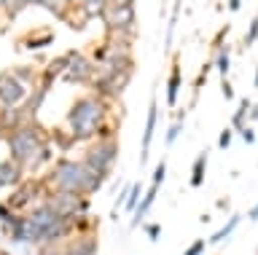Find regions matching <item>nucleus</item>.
I'll return each instance as SVG.
<instances>
[{
	"label": "nucleus",
	"mask_w": 258,
	"mask_h": 255,
	"mask_svg": "<svg viewBox=\"0 0 258 255\" xmlns=\"http://www.w3.org/2000/svg\"><path fill=\"white\" fill-rule=\"evenodd\" d=\"M108 116H110V102L102 100L100 94H84L70 105L64 116V126L73 142H94L102 137H110L108 132Z\"/></svg>",
	"instance_id": "f257e3e1"
},
{
	"label": "nucleus",
	"mask_w": 258,
	"mask_h": 255,
	"mask_svg": "<svg viewBox=\"0 0 258 255\" xmlns=\"http://www.w3.org/2000/svg\"><path fill=\"white\" fill-rule=\"evenodd\" d=\"M102 175H97L92 166H86L84 161H73V158H62L56 161L46 175V191H70V194L81 196H92L105 186Z\"/></svg>",
	"instance_id": "f03ea898"
},
{
	"label": "nucleus",
	"mask_w": 258,
	"mask_h": 255,
	"mask_svg": "<svg viewBox=\"0 0 258 255\" xmlns=\"http://www.w3.org/2000/svg\"><path fill=\"white\" fill-rule=\"evenodd\" d=\"M6 145L11 150L14 161L24 166V172H38L51 158V148H48L51 142L46 140V134L35 124H27L22 129L6 134Z\"/></svg>",
	"instance_id": "7ed1b4c3"
},
{
	"label": "nucleus",
	"mask_w": 258,
	"mask_h": 255,
	"mask_svg": "<svg viewBox=\"0 0 258 255\" xmlns=\"http://www.w3.org/2000/svg\"><path fill=\"white\" fill-rule=\"evenodd\" d=\"M116 158H118V140L110 134V137L94 140L92 145L86 148V153H84L81 161H84L86 166H92L97 175L108 178L110 169H113V164H116Z\"/></svg>",
	"instance_id": "20e7f679"
},
{
	"label": "nucleus",
	"mask_w": 258,
	"mask_h": 255,
	"mask_svg": "<svg viewBox=\"0 0 258 255\" xmlns=\"http://www.w3.org/2000/svg\"><path fill=\"white\" fill-rule=\"evenodd\" d=\"M43 202L59 215V218L76 220V218H86L89 215V196L81 194H70V191H46Z\"/></svg>",
	"instance_id": "39448f33"
},
{
	"label": "nucleus",
	"mask_w": 258,
	"mask_h": 255,
	"mask_svg": "<svg viewBox=\"0 0 258 255\" xmlns=\"http://www.w3.org/2000/svg\"><path fill=\"white\" fill-rule=\"evenodd\" d=\"M102 22L113 35H129L135 30V3H105Z\"/></svg>",
	"instance_id": "423d86ee"
},
{
	"label": "nucleus",
	"mask_w": 258,
	"mask_h": 255,
	"mask_svg": "<svg viewBox=\"0 0 258 255\" xmlns=\"http://www.w3.org/2000/svg\"><path fill=\"white\" fill-rule=\"evenodd\" d=\"M97 78V67H94V59L86 57L84 51H70V65H68V73L62 75L64 83H92Z\"/></svg>",
	"instance_id": "0eeeda50"
},
{
	"label": "nucleus",
	"mask_w": 258,
	"mask_h": 255,
	"mask_svg": "<svg viewBox=\"0 0 258 255\" xmlns=\"http://www.w3.org/2000/svg\"><path fill=\"white\" fill-rule=\"evenodd\" d=\"M27 97H30L27 86L16 81L11 75V70L0 73V108H19V105H24Z\"/></svg>",
	"instance_id": "6e6552de"
},
{
	"label": "nucleus",
	"mask_w": 258,
	"mask_h": 255,
	"mask_svg": "<svg viewBox=\"0 0 258 255\" xmlns=\"http://www.w3.org/2000/svg\"><path fill=\"white\" fill-rule=\"evenodd\" d=\"M40 186H43V183H22V186L8 196L6 204L19 215H22V210H32V207L38 204V199L43 196V188Z\"/></svg>",
	"instance_id": "1a4fd4ad"
},
{
	"label": "nucleus",
	"mask_w": 258,
	"mask_h": 255,
	"mask_svg": "<svg viewBox=\"0 0 258 255\" xmlns=\"http://www.w3.org/2000/svg\"><path fill=\"white\" fill-rule=\"evenodd\" d=\"M62 250L68 255H97L100 252V239H97V234H73L62 244Z\"/></svg>",
	"instance_id": "9d476101"
},
{
	"label": "nucleus",
	"mask_w": 258,
	"mask_h": 255,
	"mask_svg": "<svg viewBox=\"0 0 258 255\" xmlns=\"http://www.w3.org/2000/svg\"><path fill=\"white\" fill-rule=\"evenodd\" d=\"M156 118H159V102L151 100L148 105V118H145V129H143V142H140V164H148V150H151V137L156 132Z\"/></svg>",
	"instance_id": "9b49d317"
},
{
	"label": "nucleus",
	"mask_w": 258,
	"mask_h": 255,
	"mask_svg": "<svg viewBox=\"0 0 258 255\" xmlns=\"http://www.w3.org/2000/svg\"><path fill=\"white\" fill-rule=\"evenodd\" d=\"M14 242H19V244H35L40 247V239H43V231H40L35 223H32L27 215H22V220H19V226H16V231L11 234Z\"/></svg>",
	"instance_id": "f8f14e48"
},
{
	"label": "nucleus",
	"mask_w": 258,
	"mask_h": 255,
	"mask_svg": "<svg viewBox=\"0 0 258 255\" xmlns=\"http://www.w3.org/2000/svg\"><path fill=\"white\" fill-rule=\"evenodd\" d=\"M27 116H24L22 105L19 108H0V132L11 134L16 129H22V126H27Z\"/></svg>",
	"instance_id": "ddd939ff"
},
{
	"label": "nucleus",
	"mask_w": 258,
	"mask_h": 255,
	"mask_svg": "<svg viewBox=\"0 0 258 255\" xmlns=\"http://www.w3.org/2000/svg\"><path fill=\"white\" fill-rule=\"evenodd\" d=\"M24 183V166L16 164L14 158L0 161V188H11V186H22Z\"/></svg>",
	"instance_id": "4468645a"
},
{
	"label": "nucleus",
	"mask_w": 258,
	"mask_h": 255,
	"mask_svg": "<svg viewBox=\"0 0 258 255\" xmlns=\"http://www.w3.org/2000/svg\"><path fill=\"white\" fill-rule=\"evenodd\" d=\"M24 215H27V218H30L32 223H35V226H38L40 231L51 228L54 223L59 220V215H56V212H54V210H51V207H48L46 202H38L35 207H32V210H27Z\"/></svg>",
	"instance_id": "2eb2a0df"
},
{
	"label": "nucleus",
	"mask_w": 258,
	"mask_h": 255,
	"mask_svg": "<svg viewBox=\"0 0 258 255\" xmlns=\"http://www.w3.org/2000/svg\"><path fill=\"white\" fill-rule=\"evenodd\" d=\"M68 65H70V54L54 57V59L43 67V83H46V86H51L54 81H62V75L68 73Z\"/></svg>",
	"instance_id": "dca6fc26"
},
{
	"label": "nucleus",
	"mask_w": 258,
	"mask_h": 255,
	"mask_svg": "<svg viewBox=\"0 0 258 255\" xmlns=\"http://www.w3.org/2000/svg\"><path fill=\"white\" fill-rule=\"evenodd\" d=\"M156 196H159V188H156V186H151L148 191H145V194H143V202L137 204V210H135V215H132V220H129V228L143 226L145 215L151 212V207H153V202H156Z\"/></svg>",
	"instance_id": "f3484780"
},
{
	"label": "nucleus",
	"mask_w": 258,
	"mask_h": 255,
	"mask_svg": "<svg viewBox=\"0 0 258 255\" xmlns=\"http://www.w3.org/2000/svg\"><path fill=\"white\" fill-rule=\"evenodd\" d=\"M180 83H183L180 65H172V70H169V78H167V105H169V108H177V94H180Z\"/></svg>",
	"instance_id": "a211bd4d"
},
{
	"label": "nucleus",
	"mask_w": 258,
	"mask_h": 255,
	"mask_svg": "<svg viewBox=\"0 0 258 255\" xmlns=\"http://www.w3.org/2000/svg\"><path fill=\"white\" fill-rule=\"evenodd\" d=\"M207 158H210V150H202L197 156V161L191 166V188H199L205 183V172H207Z\"/></svg>",
	"instance_id": "6ab92c4d"
},
{
	"label": "nucleus",
	"mask_w": 258,
	"mask_h": 255,
	"mask_svg": "<svg viewBox=\"0 0 258 255\" xmlns=\"http://www.w3.org/2000/svg\"><path fill=\"white\" fill-rule=\"evenodd\" d=\"M250 105H253V100H239V110L231 116V129H234V132H242V129L247 126Z\"/></svg>",
	"instance_id": "aec40b11"
},
{
	"label": "nucleus",
	"mask_w": 258,
	"mask_h": 255,
	"mask_svg": "<svg viewBox=\"0 0 258 255\" xmlns=\"http://www.w3.org/2000/svg\"><path fill=\"white\" fill-rule=\"evenodd\" d=\"M239 220H242L239 215H231V218L223 223V228H221V231H213V234H210V244H218V242H223L226 236H231V234H234V228L239 226Z\"/></svg>",
	"instance_id": "412c9836"
},
{
	"label": "nucleus",
	"mask_w": 258,
	"mask_h": 255,
	"mask_svg": "<svg viewBox=\"0 0 258 255\" xmlns=\"http://www.w3.org/2000/svg\"><path fill=\"white\" fill-rule=\"evenodd\" d=\"M143 202V186L140 183H132V188H129V196H126V202H124V212L126 215H135L137 210V204Z\"/></svg>",
	"instance_id": "4be33fe9"
},
{
	"label": "nucleus",
	"mask_w": 258,
	"mask_h": 255,
	"mask_svg": "<svg viewBox=\"0 0 258 255\" xmlns=\"http://www.w3.org/2000/svg\"><path fill=\"white\" fill-rule=\"evenodd\" d=\"M213 65L218 67V73H221V78H226V75H229V67H231V57H229V49H226V46H221V49H218L215 59H213Z\"/></svg>",
	"instance_id": "5701e85b"
},
{
	"label": "nucleus",
	"mask_w": 258,
	"mask_h": 255,
	"mask_svg": "<svg viewBox=\"0 0 258 255\" xmlns=\"http://www.w3.org/2000/svg\"><path fill=\"white\" fill-rule=\"evenodd\" d=\"M11 75L16 78L19 83H35V78H38V73H35V67H30V65H24V67H14L11 70Z\"/></svg>",
	"instance_id": "b1692460"
},
{
	"label": "nucleus",
	"mask_w": 258,
	"mask_h": 255,
	"mask_svg": "<svg viewBox=\"0 0 258 255\" xmlns=\"http://www.w3.org/2000/svg\"><path fill=\"white\" fill-rule=\"evenodd\" d=\"M180 132H183V113L175 118L172 124H169V129H167V137H164V142H167V148H172L175 145V140L180 137Z\"/></svg>",
	"instance_id": "393cba45"
},
{
	"label": "nucleus",
	"mask_w": 258,
	"mask_h": 255,
	"mask_svg": "<svg viewBox=\"0 0 258 255\" xmlns=\"http://www.w3.org/2000/svg\"><path fill=\"white\" fill-rule=\"evenodd\" d=\"M177 11H180V6H175L172 19H169V25H167V43H164V51H167V54H169V49H172V35H175V25H177Z\"/></svg>",
	"instance_id": "a878e982"
},
{
	"label": "nucleus",
	"mask_w": 258,
	"mask_h": 255,
	"mask_svg": "<svg viewBox=\"0 0 258 255\" xmlns=\"http://www.w3.org/2000/svg\"><path fill=\"white\" fill-rule=\"evenodd\" d=\"M164 178H167V161H159L156 166H153V178H151V186H161L164 183Z\"/></svg>",
	"instance_id": "bb28decb"
},
{
	"label": "nucleus",
	"mask_w": 258,
	"mask_h": 255,
	"mask_svg": "<svg viewBox=\"0 0 258 255\" xmlns=\"http://www.w3.org/2000/svg\"><path fill=\"white\" fill-rule=\"evenodd\" d=\"M255 41H258V14H255L253 19H250V27H247L245 41H242V43H245V46H253Z\"/></svg>",
	"instance_id": "cd10ccee"
},
{
	"label": "nucleus",
	"mask_w": 258,
	"mask_h": 255,
	"mask_svg": "<svg viewBox=\"0 0 258 255\" xmlns=\"http://www.w3.org/2000/svg\"><path fill=\"white\" fill-rule=\"evenodd\" d=\"M231 140H234V129L229 126V129H223L221 134H218V148H221V150H226V148L231 145Z\"/></svg>",
	"instance_id": "c85d7f7f"
},
{
	"label": "nucleus",
	"mask_w": 258,
	"mask_h": 255,
	"mask_svg": "<svg viewBox=\"0 0 258 255\" xmlns=\"http://www.w3.org/2000/svg\"><path fill=\"white\" fill-rule=\"evenodd\" d=\"M48 43H54V35L51 33H46L43 38H35V41H24L27 49H40V46H48Z\"/></svg>",
	"instance_id": "c756f323"
},
{
	"label": "nucleus",
	"mask_w": 258,
	"mask_h": 255,
	"mask_svg": "<svg viewBox=\"0 0 258 255\" xmlns=\"http://www.w3.org/2000/svg\"><path fill=\"white\" fill-rule=\"evenodd\" d=\"M145 236H148L151 242H159V236H161V226H159V223H145Z\"/></svg>",
	"instance_id": "7c9ffc66"
},
{
	"label": "nucleus",
	"mask_w": 258,
	"mask_h": 255,
	"mask_svg": "<svg viewBox=\"0 0 258 255\" xmlns=\"http://www.w3.org/2000/svg\"><path fill=\"white\" fill-rule=\"evenodd\" d=\"M205 247H207V242H205V239H197L194 244H188V247H185V252H183V255H202V252H205Z\"/></svg>",
	"instance_id": "2f4dec72"
},
{
	"label": "nucleus",
	"mask_w": 258,
	"mask_h": 255,
	"mask_svg": "<svg viewBox=\"0 0 258 255\" xmlns=\"http://www.w3.org/2000/svg\"><path fill=\"white\" fill-rule=\"evenodd\" d=\"M38 255H68L62 247H38Z\"/></svg>",
	"instance_id": "473e14b6"
},
{
	"label": "nucleus",
	"mask_w": 258,
	"mask_h": 255,
	"mask_svg": "<svg viewBox=\"0 0 258 255\" xmlns=\"http://www.w3.org/2000/svg\"><path fill=\"white\" fill-rule=\"evenodd\" d=\"M221 89H223V97H226V100H231V97H234L231 81H226V78H223V81H221Z\"/></svg>",
	"instance_id": "72a5a7b5"
},
{
	"label": "nucleus",
	"mask_w": 258,
	"mask_h": 255,
	"mask_svg": "<svg viewBox=\"0 0 258 255\" xmlns=\"http://www.w3.org/2000/svg\"><path fill=\"white\" fill-rule=\"evenodd\" d=\"M239 134H242V140H245V142H255V132L250 129V126H245V129H242Z\"/></svg>",
	"instance_id": "f704fd0d"
},
{
	"label": "nucleus",
	"mask_w": 258,
	"mask_h": 255,
	"mask_svg": "<svg viewBox=\"0 0 258 255\" xmlns=\"http://www.w3.org/2000/svg\"><path fill=\"white\" fill-rule=\"evenodd\" d=\"M129 188H132V186H126V188H121V194L116 196V207H124V202H126V196H129Z\"/></svg>",
	"instance_id": "c9c22d12"
},
{
	"label": "nucleus",
	"mask_w": 258,
	"mask_h": 255,
	"mask_svg": "<svg viewBox=\"0 0 258 255\" xmlns=\"http://www.w3.org/2000/svg\"><path fill=\"white\" fill-rule=\"evenodd\" d=\"M247 121H258V102H253V105H250V116H247Z\"/></svg>",
	"instance_id": "e433bc0d"
},
{
	"label": "nucleus",
	"mask_w": 258,
	"mask_h": 255,
	"mask_svg": "<svg viewBox=\"0 0 258 255\" xmlns=\"http://www.w3.org/2000/svg\"><path fill=\"white\" fill-rule=\"evenodd\" d=\"M247 218H250V220H258V202H255V207H253V210L247 212Z\"/></svg>",
	"instance_id": "4c0bfd02"
},
{
	"label": "nucleus",
	"mask_w": 258,
	"mask_h": 255,
	"mask_svg": "<svg viewBox=\"0 0 258 255\" xmlns=\"http://www.w3.org/2000/svg\"><path fill=\"white\" fill-rule=\"evenodd\" d=\"M229 11H239V0H231V3H229Z\"/></svg>",
	"instance_id": "58836bf2"
},
{
	"label": "nucleus",
	"mask_w": 258,
	"mask_h": 255,
	"mask_svg": "<svg viewBox=\"0 0 258 255\" xmlns=\"http://www.w3.org/2000/svg\"><path fill=\"white\" fill-rule=\"evenodd\" d=\"M253 86H255V89H258V70H255V81H253Z\"/></svg>",
	"instance_id": "ea45409f"
}]
</instances>
